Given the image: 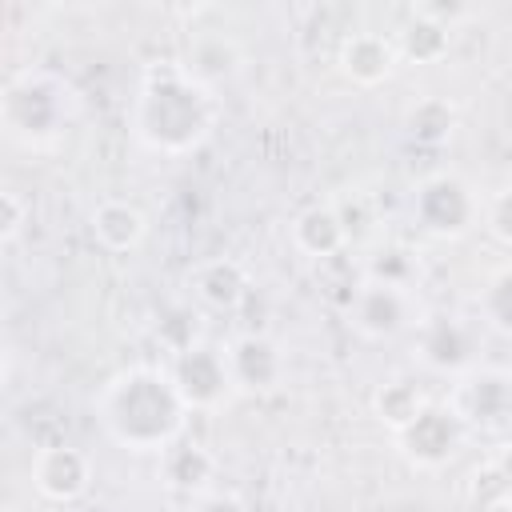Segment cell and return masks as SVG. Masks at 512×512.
I'll return each mask as SVG.
<instances>
[{"label": "cell", "mask_w": 512, "mask_h": 512, "mask_svg": "<svg viewBox=\"0 0 512 512\" xmlns=\"http://www.w3.org/2000/svg\"><path fill=\"white\" fill-rule=\"evenodd\" d=\"M112 228L120 232V248H132V244L144 236V216H140L136 208H128V204H104L100 216H96V232H100V240H108Z\"/></svg>", "instance_id": "obj_1"}]
</instances>
